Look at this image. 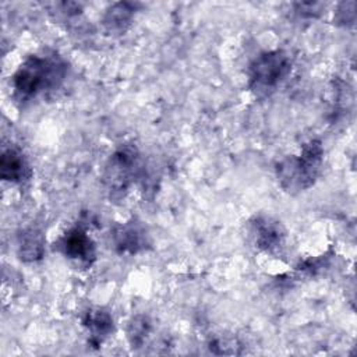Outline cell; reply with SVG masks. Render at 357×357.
Instances as JSON below:
<instances>
[{
  "label": "cell",
  "instance_id": "6da1fadb",
  "mask_svg": "<svg viewBox=\"0 0 357 357\" xmlns=\"http://www.w3.org/2000/svg\"><path fill=\"white\" fill-rule=\"evenodd\" d=\"M67 75L68 63L57 52L43 49L29 54L11 77L13 98L20 106L49 98L64 85Z\"/></svg>",
  "mask_w": 357,
  "mask_h": 357
},
{
  "label": "cell",
  "instance_id": "7a4b0ae2",
  "mask_svg": "<svg viewBox=\"0 0 357 357\" xmlns=\"http://www.w3.org/2000/svg\"><path fill=\"white\" fill-rule=\"evenodd\" d=\"M324 145L319 139L305 142L298 155H290L276 163L275 173L283 191L296 195L311 188L321 173Z\"/></svg>",
  "mask_w": 357,
  "mask_h": 357
},
{
  "label": "cell",
  "instance_id": "3957f363",
  "mask_svg": "<svg viewBox=\"0 0 357 357\" xmlns=\"http://www.w3.org/2000/svg\"><path fill=\"white\" fill-rule=\"evenodd\" d=\"M144 163L138 148L124 144L107 159L103 170V185L113 201L123 199L130 188L144 176Z\"/></svg>",
  "mask_w": 357,
  "mask_h": 357
},
{
  "label": "cell",
  "instance_id": "277c9868",
  "mask_svg": "<svg viewBox=\"0 0 357 357\" xmlns=\"http://www.w3.org/2000/svg\"><path fill=\"white\" fill-rule=\"evenodd\" d=\"M290 54L282 49L258 54L248 68V88L257 98L272 95L291 73Z\"/></svg>",
  "mask_w": 357,
  "mask_h": 357
},
{
  "label": "cell",
  "instance_id": "5b68a950",
  "mask_svg": "<svg viewBox=\"0 0 357 357\" xmlns=\"http://www.w3.org/2000/svg\"><path fill=\"white\" fill-rule=\"evenodd\" d=\"M54 248L70 261L91 268L96 261V247L93 240L81 223L70 227L54 243Z\"/></svg>",
  "mask_w": 357,
  "mask_h": 357
},
{
  "label": "cell",
  "instance_id": "8992f818",
  "mask_svg": "<svg viewBox=\"0 0 357 357\" xmlns=\"http://www.w3.org/2000/svg\"><path fill=\"white\" fill-rule=\"evenodd\" d=\"M250 234L255 247L269 255H280L286 244V229L269 215H255L250 220Z\"/></svg>",
  "mask_w": 357,
  "mask_h": 357
},
{
  "label": "cell",
  "instance_id": "52a82bcc",
  "mask_svg": "<svg viewBox=\"0 0 357 357\" xmlns=\"http://www.w3.org/2000/svg\"><path fill=\"white\" fill-rule=\"evenodd\" d=\"M112 241L119 254L137 255L151 247V237L146 229L135 219L114 226Z\"/></svg>",
  "mask_w": 357,
  "mask_h": 357
},
{
  "label": "cell",
  "instance_id": "ba28073f",
  "mask_svg": "<svg viewBox=\"0 0 357 357\" xmlns=\"http://www.w3.org/2000/svg\"><path fill=\"white\" fill-rule=\"evenodd\" d=\"M0 176L3 181L24 184L32 177V169L21 149L10 146L3 149L0 158Z\"/></svg>",
  "mask_w": 357,
  "mask_h": 357
},
{
  "label": "cell",
  "instance_id": "9c48e42d",
  "mask_svg": "<svg viewBox=\"0 0 357 357\" xmlns=\"http://www.w3.org/2000/svg\"><path fill=\"white\" fill-rule=\"evenodd\" d=\"M82 326L88 333V344L98 349L114 332L112 315L102 308H89L81 318Z\"/></svg>",
  "mask_w": 357,
  "mask_h": 357
},
{
  "label": "cell",
  "instance_id": "30bf717a",
  "mask_svg": "<svg viewBox=\"0 0 357 357\" xmlns=\"http://www.w3.org/2000/svg\"><path fill=\"white\" fill-rule=\"evenodd\" d=\"M138 7L139 4L132 1H117L109 6L102 17V24L106 32L116 35L124 33L130 28Z\"/></svg>",
  "mask_w": 357,
  "mask_h": 357
},
{
  "label": "cell",
  "instance_id": "8fae6325",
  "mask_svg": "<svg viewBox=\"0 0 357 357\" xmlns=\"http://www.w3.org/2000/svg\"><path fill=\"white\" fill-rule=\"evenodd\" d=\"M17 252L22 262H38L45 255V237L39 229H24L17 236Z\"/></svg>",
  "mask_w": 357,
  "mask_h": 357
},
{
  "label": "cell",
  "instance_id": "7c38bea8",
  "mask_svg": "<svg viewBox=\"0 0 357 357\" xmlns=\"http://www.w3.org/2000/svg\"><path fill=\"white\" fill-rule=\"evenodd\" d=\"M151 329H152V324L146 315L139 314L132 317L127 325V339L132 349L141 347L145 343L148 335L151 333Z\"/></svg>",
  "mask_w": 357,
  "mask_h": 357
},
{
  "label": "cell",
  "instance_id": "4fadbf2b",
  "mask_svg": "<svg viewBox=\"0 0 357 357\" xmlns=\"http://www.w3.org/2000/svg\"><path fill=\"white\" fill-rule=\"evenodd\" d=\"M328 265H329V257L321 255V257H312V258L304 259L297 265V269L312 276V275L321 273Z\"/></svg>",
  "mask_w": 357,
  "mask_h": 357
},
{
  "label": "cell",
  "instance_id": "5bb4252c",
  "mask_svg": "<svg viewBox=\"0 0 357 357\" xmlns=\"http://www.w3.org/2000/svg\"><path fill=\"white\" fill-rule=\"evenodd\" d=\"M335 20L343 26H350L356 21V1L340 3L335 13Z\"/></svg>",
  "mask_w": 357,
  "mask_h": 357
},
{
  "label": "cell",
  "instance_id": "9a60e30c",
  "mask_svg": "<svg viewBox=\"0 0 357 357\" xmlns=\"http://www.w3.org/2000/svg\"><path fill=\"white\" fill-rule=\"evenodd\" d=\"M294 13L298 17L304 18H315L322 13V4L321 3H294Z\"/></svg>",
  "mask_w": 357,
  "mask_h": 357
},
{
  "label": "cell",
  "instance_id": "2e32d148",
  "mask_svg": "<svg viewBox=\"0 0 357 357\" xmlns=\"http://www.w3.org/2000/svg\"><path fill=\"white\" fill-rule=\"evenodd\" d=\"M236 347H238V346H236V342H233L230 339H222V337L213 339L209 343L211 351H213L216 354H237L238 351L236 350Z\"/></svg>",
  "mask_w": 357,
  "mask_h": 357
}]
</instances>
